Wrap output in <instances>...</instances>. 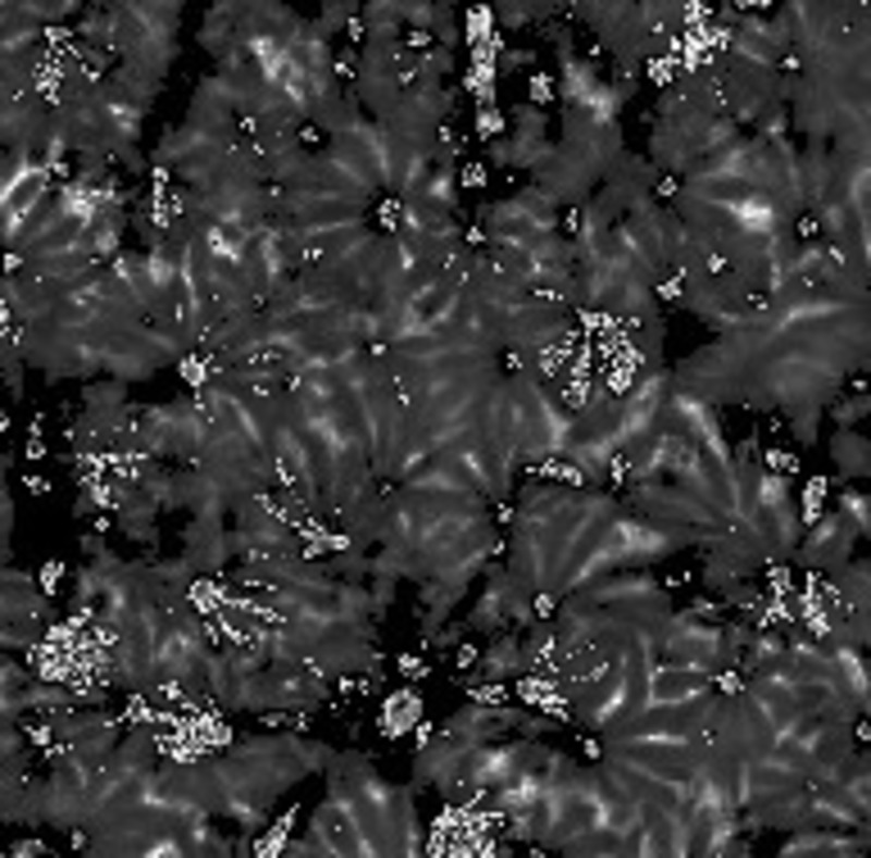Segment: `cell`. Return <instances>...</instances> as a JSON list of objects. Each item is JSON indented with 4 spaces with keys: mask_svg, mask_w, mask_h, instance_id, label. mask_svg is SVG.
<instances>
[{
    "mask_svg": "<svg viewBox=\"0 0 871 858\" xmlns=\"http://www.w3.org/2000/svg\"><path fill=\"white\" fill-rule=\"evenodd\" d=\"M453 725L452 797L511 831L556 775L572 733L553 716L510 703L466 704Z\"/></svg>",
    "mask_w": 871,
    "mask_h": 858,
    "instance_id": "1",
    "label": "cell"
}]
</instances>
